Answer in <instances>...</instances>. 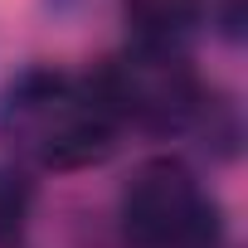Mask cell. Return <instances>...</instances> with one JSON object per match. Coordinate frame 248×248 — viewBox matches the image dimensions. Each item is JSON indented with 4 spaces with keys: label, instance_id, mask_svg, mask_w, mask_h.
Listing matches in <instances>:
<instances>
[{
    "label": "cell",
    "instance_id": "6da1fadb",
    "mask_svg": "<svg viewBox=\"0 0 248 248\" xmlns=\"http://www.w3.org/2000/svg\"><path fill=\"white\" fill-rule=\"evenodd\" d=\"M122 141V122L97 93L93 73L20 68L0 83V151L20 170H93Z\"/></svg>",
    "mask_w": 248,
    "mask_h": 248
},
{
    "label": "cell",
    "instance_id": "7a4b0ae2",
    "mask_svg": "<svg viewBox=\"0 0 248 248\" xmlns=\"http://www.w3.org/2000/svg\"><path fill=\"white\" fill-rule=\"evenodd\" d=\"M93 83L107 97L112 117L122 122V132L137 127L151 137H200L219 156H233V146H238L233 102L219 97L195 73L185 49L127 44L93 73Z\"/></svg>",
    "mask_w": 248,
    "mask_h": 248
},
{
    "label": "cell",
    "instance_id": "3957f363",
    "mask_svg": "<svg viewBox=\"0 0 248 248\" xmlns=\"http://www.w3.org/2000/svg\"><path fill=\"white\" fill-rule=\"evenodd\" d=\"M127 248H224V209L180 156H146L117 190Z\"/></svg>",
    "mask_w": 248,
    "mask_h": 248
},
{
    "label": "cell",
    "instance_id": "277c9868",
    "mask_svg": "<svg viewBox=\"0 0 248 248\" xmlns=\"http://www.w3.org/2000/svg\"><path fill=\"white\" fill-rule=\"evenodd\" d=\"M132 44L146 49H185L209 25V0H122Z\"/></svg>",
    "mask_w": 248,
    "mask_h": 248
},
{
    "label": "cell",
    "instance_id": "5b68a950",
    "mask_svg": "<svg viewBox=\"0 0 248 248\" xmlns=\"http://www.w3.org/2000/svg\"><path fill=\"white\" fill-rule=\"evenodd\" d=\"M34 224V180L0 156V248H25Z\"/></svg>",
    "mask_w": 248,
    "mask_h": 248
},
{
    "label": "cell",
    "instance_id": "8992f818",
    "mask_svg": "<svg viewBox=\"0 0 248 248\" xmlns=\"http://www.w3.org/2000/svg\"><path fill=\"white\" fill-rule=\"evenodd\" d=\"M209 20L229 44H238L243 39V0H209Z\"/></svg>",
    "mask_w": 248,
    "mask_h": 248
}]
</instances>
